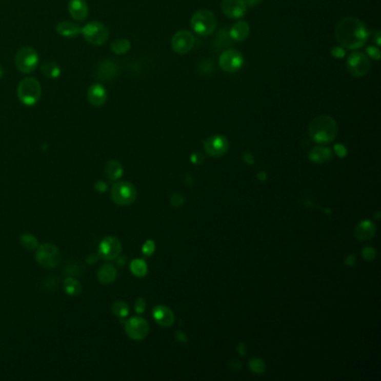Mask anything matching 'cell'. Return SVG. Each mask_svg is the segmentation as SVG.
Returning <instances> with one entry per match:
<instances>
[{
  "label": "cell",
  "instance_id": "ab89813d",
  "mask_svg": "<svg viewBox=\"0 0 381 381\" xmlns=\"http://www.w3.org/2000/svg\"><path fill=\"white\" fill-rule=\"evenodd\" d=\"M243 160L245 161L247 165H253L254 164V158H253L252 153L249 151H246L245 153L243 154Z\"/></svg>",
  "mask_w": 381,
  "mask_h": 381
},
{
  "label": "cell",
  "instance_id": "8fae6325",
  "mask_svg": "<svg viewBox=\"0 0 381 381\" xmlns=\"http://www.w3.org/2000/svg\"><path fill=\"white\" fill-rule=\"evenodd\" d=\"M243 65V55L238 51H235V49H227L219 57V66L227 73H235L239 71Z\"/></svg>",
  "mask_w": 381,
  "mask_h": 381
},
{
  "label": "cell",
  "instance_id": "f35d334b",
  "mask_svg": "<svg viewBox=\"0 0 381 381\" xmlns=\"http://www.w3.org/2000/svg\"><path fill=\"white\" fill-rule=\"evenodd\" d=\"M334 149H335L336 154H338L340 158H343V157H346V155H347V148L345 146L335 145Z\"/></svg>",
  "mask_w": 381,
  "mask_h": 381
},
{
  "label": "cell",
  "instance_id": "74e56055",
  "mask_svg": "<svg viewBox=\"0 0 381 381\" xmlns=\"http://www.w3.org/2000/svg\"><path fill=\"white\" fill-rule=\"evenodd\" d=\"M134 308H135V311L138 312V313H143V312H145V310H146V301H145V298H138V299H136Z\"/></svg>",
  "mask_w": 381,
  "mask_h": 381
},
{
  "label": "cell",
  "instance_id": "4fadbf2b",
  "mask_svg": "<svg viewBox=\"0 0 381 381\" xmlns=\"http://www.w3.org/2000/svg\"><path fill=\"white\" fill-rule=\"evenodd\" d=\"M122 251L121 242L116 237L109 236L99 243L98 255L106 260H113L120 256Z\"/></svg>",
  "mask_w": 381,
  "mask_h": 381
},
{
  "label": "cell",
  "instance_id": "2e32d148",
  "mask_svg": "<svg viewBox=\"0 0 381 381\" xmlns=\"http://www.w3.org/2000/svg\"><path fill=\"white\" fill-rule=\"evenodd\" d=\"M220 7L224 14L232 19L242 18L245 15L247 8L244 0H223Z\"/></svg>",
  "mask_w": 381,
  "mask_h": 381
},
{
  "label": "cell",
  "instance_id": "7402d4cb",
  "mask_svg": "<svg viewBox=\"0 0 381 381\" xmlns=\"http://www.w3.org/2000/svg\"><path fill=\"white\" fill-rule=\"evenodd\" d=\"M230 38L236 42L245 41L249 35V25L246 22H238L236 23L234 26L229 30Z\"/></svg>",
  "mask_w": 381,
  "mask_h": 381
},
{
  "label": "cell",
  "instance_id": "c3c4849f",
  "mask_svg": "<svg viewBox=\"0 0 381 381\" xmlns=\"http://www.w3.org/2000/svg\"><path fill=\"white\" fill-rule=\"evenodd\" d=\"M257 177H258V179H259V180H262V181L266 180V178H267V177H266V173H265V172H259Z\"/></svg>",
  "mask_w": 381,
  "mask_h": 381
},
{
  "label": "cell",
  "instance_id": "f907efd6",
  "mask_svg": "<svg viewBox=\"0 0 381 381\" xmlns=\"http://www.w3.org/2000/svg\"><path fill=\"white\" fill-rule=\"evenodd\" d=\"M3 75H4V68L0 66V77H3Z\"/></svg>",
  "mask_w": 381,
  "mask_h": 381
},
{
  "label": "cell",
  "instance_id": "4dcf8cb0",
  "mask_svg": "<svg viewBox=\"0 0 381 381\" xmlns=\"http://www.w3.org/2000/svg\"><path fill=\"white\" fill-rule=\"evenodd\" d=\"M112 311H113L115 316L120 317V318H124V317H127L129 314V307L126 302L116 301L113 304V307H112Z\"/></svg>",
  "mask_w": 381,
  "mask_h": 381
},
{
  "label": "cell",
  "instance_id": "7a4b0ae2",
  "mask_svg": "<svg viewBox=\"0 0 381 381\" xmlns=\"http://www.w3.org/2000/svg\"><path fill=\"white\" fill-rule=\"evenodd\" d=\"M309 134L318 145H327L332 142L338 134V124L332 116L318 115L310 122Z\"/></svg>",
  "mask_w": 381,
  "mask_h": 381
},
{
  "label": "cell",
  "instance_id": "e0dca14e",
  "mask_svg": "<svg viewBox=\"0 0 381 381\" xmlns=\"http://www.w3.org/2000/svg\"><path fill=\"white\" fill-rule=\"evenodd\" d=\"M87 99L93 106L99 108L108 101V92H106L105 87L102 84L94 83L90 86L89 91H87Z\"/></svg>",
  "mask_w": 381,
  "mask_h": 381
},
{
  "label": "cell",
  "instance_id": "d590c367",
  "mask_svg": "<svg viewBox=\"0 0 381 381\" xmlns=\"http://www.w3.org/2000/svg\"><path fill=\"white\" fill-rule=\"evenodd\" d=\"M362 257L367 260H373L376 257V251L372 247H366L362 249Z\"/></svg>",
  "mask_w": 381,
  "mask_h": 381
},
{
  "label": "cell",
  "instance_id": "cb8c5ba5",
  "mask_svg": "<svg viewBox=\"0 0 381 381\" xmlns=\"http://www.w3.org/2000/svg\"><path fill=\"white\" fill-rule=\"evenodd\" d=\"M116 278V270L113 265L105 264L97 272V279L102 284H111Z\"/></svg>",
  "mask_w": 381,
  "mask_h": 381
},
{
  "label": "cell",
  "instance_id": "d6a6232c",
  "mask_svg": "<svg viewBox=\"0 0 381 381\" xmlns=\"http://www.w3.org/2000/svg\"><path fill=\"white\" fill-rule=\"evenodd\" d=\"M249 368H251V370L253 372L262 374V373L265 372L266 366H265L263 360H260L258 358H254V359L249 361Z\"/></svg>",
  "mask_w": 381,
  "mask_h": 381
},
{
  "label": "cell",
  "instance_id": "9a60e30c",
  "mask_svg": "<svg viewBox=\"0 0 381 381\" xmlns=\"http://www.w3.org/2000/svg\"><path fill=\"white\" fill-rule=\"evenodd\" d=\"M118 67L114 61L104 59L97 65L95 77L101 82H109L117 76Z\"/></svg>",
  "mask_w": 381,
  "mask_h": 381
},
{
  "label": "cell",
  "instance_id": "7dc6e473",
  "mask_svg": "<svg viewBox=\"0 0 381 381\" xmlns=\"http://www.w3.org/2000/svg\"><path fill=\"white\" fill-rule=\"evenodd\" d=\"M237 350H238L242 355H245L246 354V348H245V346L243 345V343H240V345L238 346V348H237Z\"/></svg>",
  "mask_w": 381,
  "mask_h": 381
},
{
  "label": "cell",
  "instance_id": "f546056e",
  "mask_svg": "<svg viewBox=\"0 0 381 381\" xmlns=\"http://www.w3.org/2000/svg\"><path fill=\"white\" fill-rule=\"evenodd\" d=\"M232 43H233V39L230 38L229 33H227L226 30L223 29L216 36L215 46H217V48L223 49L225 47H228L229 45H232Z\"/></svg>",
  "mask_w": 381,
  "mask_h": 381
},
{
  "label": "cell",
  "instance_id": "e575fe53",
  "mask_svg": "<svg viewBox=\"0 0 381 381\" xmlns=\"http://www.w3.org/2000/svg\"><path fill=\"white\" fill-rule=\"evenodd\" d=\"M185 204V197L181 193H173L171 196V205L173 207H180Z\"/></svg>",
  "mask_w": 381,
  "mask_h": 381
},
{
  "label": "cell",
  "instance_id": "44dd1931",
  "mask_svg": "<svg viewBox=\"0 0 381 381\" xmlns=\"http://www.w3.org/2000/svg\"><path fill=\"white\" fill-rule=\"evenodd\" d=\"M56 32L61 36L73 38V37H76L78 34H81V27L77 24H75L73 22L64 21L57 24V26H56Z\"/></svg>",
  "mask_w": 381,
  "mask_h": 381
},
{
  "label": "cell",
  "instance_id": "277c9868",
  "mask_svg": "<svg viewBox=\"0 0 381 381\" xmlns=\"http://www.w3.org/2000/svg\"><path fill=\"white\" fill-rule=\"evenodd\" d=\"M191 27L200 36H208L217 27L215 15L207 9H199L191 17Z\"/></svg>",
  "mask_w": 381,
  "mask_h": 381
},
{
  "label": "cell",
  "instance_id": "d6986e66",
  "mask_svg": "<svg viewBox=\"0 0 381 381\" xmlns=\"http://www.w3.org/2000/svg\"><path fill=\"white\" fill-rule=\"evenodd\" d=\"M68 11L73 19L77 22L85 21L89 16V6L85 0H70Z\"/></svg>",
  "mask_w": 381,
  "mask_h": 381
},
{
  "label": "cell",
  "instance_id": "5b68a950",
  "mask_svg": "<svg viewBox=\"0 0 381 381\" xmlns=\"http://www.w3.org/2000/svg\"><path fill=\"white\" fill-rule=\"evenodd\" d=\"M39 57L34 48L29 46L22 47L15 56V64L17 70L23 74L33 73L38 65Z\"/></svg>",
  "mask_w": 381,
  "mask_h": 381
},
{
  "label": "cell",
  "instance_id": "484cf974",
  "mask_svg": "<svg viewBox=\"0 0 381 381\" xmlns=\"http://www.w3.org/2000/svg\"><path fill=\"white\" fill-rule=\"evenodd\" d=\"M64 290L68 295L76 296L82 292V285H81V283L76 278L67 277L64 280Z\"/></svg>",
  "mask_w": 381,
  "mask_h": 381
},
{
  "label": "cell",
  "instance_id": "603a6c76",
  "mask_svg": "<svg viewBox=\"0 0 381 381\" xmlns=\"http://www.w3.org/2000/svg\"><path fill=\"white\" fill-rule=\"evenodd\" d=\"M310 159L315 162V164H324V162H328L333 157L332 150L326 148V147H315L313 150H312L310 153Z\"/></svg>",
  "mask_w": 381,
  "mask_h": 381
},
{
  "label": "cell",
  "instance_id": "f6af8a7d",
  "mask_svg": "<svg viewBox=\"0 0 381 381\" xmlns=\"http://www.w3.org/2000/svg\"><path fill=\"white\" fill-rule=\"evenodd\" d=\"M336 54H340V57H343V55H345V51H343L342 48H333L332 49V55L335 56ZM336 57H339V55H336Z\"/></svg>",
  "mask_w": 381,
  "mask_h": 381
},
{
  "label": "cell",
  "instance_id": "60d3db41",
  "mask_svg": "<svg viewBox=\"0 0 381 381\" xmlns=\"http://www.w3.org/2000/svg\"><path fill=\"white\" fill-rule=\"evenodd\" d=\"M95 189L98 191V192H104L106 191V189H108V185H106L104 181H96L95 184Z\"/></svg>",
  "mask_w": 381,
  "mask_h": 381
},
{
  "label": "cell",
  "instance_id": "b9f144b4",
  "mask_svg": "<svg viewBox=\"0 0 381 381\" xmlns=\"http://www.w3.org/2000/svg\"><path fill=\"white\" fill-rule=\"evenodd\" d=\"M262 2H263V0H244L246 7H256V6L262 4Z\"/></svg>",
  "mask_w": 381,
  "mask_h": 381
},
{
  "label": "cell",
  "instance_id": "6da1fadb",
  "mask_svg": "<svg viewBox=\"0 0 381 381\" xmlns=\"http://www.w3.org/2000/svg\"><path fill=\"white\" fill-rule=\"evenodd\" d=\"M369 33L366 25L358 18L347 17L341 19L335 27V38L342 47L358 49L368 41Z\"/></svg>",
  "mask_w": 381,
  "mask_h": 381
},
{
  "label": "cell",
  "instance_id": "9c48e42d",
  "mask_svg": "<svg viewBox=\"0 0 381 381\" xmlns=\"http://www.w3.org/2000/svg\"><path fill=\"white\" fill-rule=\"evenodd\" d=\"M347 70L354 77H361L370 70V61L365 54L353 53L347 59Z\"/></svg>",
  "mask_w": 381,
  "mask_h": 381
},
{
  "label": "cell",
  "instance_id": "ba28073f",
  "mask_svg": "<svg viewBox=\"0 0 381 381\" xmlns=\"http://www.w3.org/2000/svg\"><path fill=\"white\" fill-rule=\"evenodd\" d=\"M36 260L43 267L53 268L59 264L61 253L55 245H52V244H43V245L37 247Z\"/></svg>",
  "mask_w": 381,
  "mask_h": 381
},
{
  "label": "cell",
  "instance_id": "ac0fdd59",
  "mask_svg": "<svg viewBox=\"0 0 381 381\" xmlns=\"http://www.w3.org/2000/svg\"><path fill=\"white\" fill-rule=\"evenodd\" d=\"M152 315L154 321L157 322L159 326L169 328L174 322V314L170 308L165 307V305H159L153 309Z\"/></svg>",
  "mask_w": 381,
  "mask_h": 381
},
{
  "label": "cell",
  "instance_id": "5bb4252c",
  "mask_svg": "<svg viewBox=\"0 0 381 381\" xmlns=\"http://www.w3.org/2000/svg\"><path fill=\"white\" fill-rule=\"evenodd\" d=\"M172 49L176 53L184 55L189 53L195 45V37L188 30H179L172 37Z\"/></svg>",
  "mask_w": 381,
  "mask_h": 381
},
{
  "label": "cell",
  "instance_id": "4316f807",
  "mask_svg": "<svg viewBox=\"0 0 381 381\" xmlns=\"http://www.w3.org/2000/svg\"><path fill=\"white\" fill-rule=\"evenodd\" d=\"M42 72L49 78H57L59 77L62 70L55 62H46L42 65Z\"/></svg>",
  "mask_w": 381,
  "mask_h": 381
},
{
  "label": "cell",
  "instance_id": "bcb514c9",
  "mask_svg": "<svg viewBox=\"0 0 381 381\" xmlns=\"http://www.w3.org/2000/svg\"><path fill=\"white\" fill-rule=\"evenodd\" d=\"M354 263H355V257H354V256L353 255L348 256L347 259H346V264L348 266H352V265H354Z\"/></svg>",
  "mask_w": 381,
  "mask_h": 381
},
{
  "label": "cell",
  "instance_id": "ee69618b",
  "mask_svg": "<svg viewBox=\"0 0 381 381\" xmlns=\"http://www.w3.org/2000/svg\"><path fill=\"white\" fill-rule=\"evenodd\" d=\"M176 339L180 342H187V335L183 332H180V331H178V332L176 333Z\"/></svg>",
  "mask_w": 381,
  "mask_h": 381
},
{
  "label": "cell",
  "instance_id": "8d00e7d4",
  "mask_svg": "<svg viewBox=\"0 0 381 381\" xmlns=\"http://www.w3.org/2000/svg\"><path fill=\"white\" fill-rule=\"evenodd\" d=\"M367 53L373 59H379L380 58V52H379V48L378 47H374V46L368 47L367 48Z\"/></svg>",
  "mask_w": 381,
  "mask_h": 381
},
{
  "label": "cell",
  "instance_id": "8992f818",
  "mask_svg": "<svg viewBox=\"0 0 381 381\" xmlns=\"http://www.w3.org/2000/svg\"><path fill=\"white\" fill-rule=\"evenodd\" d=\"M81 34L90 44L94 46H101L109 38V29L99 22H91L81 28Z\"/></svg>",
  "mask_w": 381,
  "mask_h": 381
},
{
  "label": "cell",
  "instance_id": "83f0119b",
  "mask_svg": "<svg viewBox=\"0 0 381 381\" xmlns=\"http://www.w3.org/2000/svg\"><path fill=\"white\" fill-rule=\"evenodd\" d=\"M130 270L133 273V275L138 277H143L147 275L148 266L145 260L142 259H134L130 265Z\"/></svg>",
  "mask_w": 381,
  "mask_h": 381
},
{
  "label": "cell",
  "instance_id": "d4e9b609",
  "mask_svg": "<svg viewBox=\"0 0 381 381\" xmlns=\"http://www.w3.org/2000/svg\"><path fill=\"white\" fill-rule=\"evenodd\" d=\"M105 173L108 178L112 181L120 179L123 174V168L121 164L116 160H111L108 162L105 168Z\"/></svg>",
  "mask_w": 381,
  "mask_h": 381
},
{
  "label": "cell",
  "instance_id": "30bf717a",
  "mask_svg": "<svg viewBox=\"0 0 381 381\" xmlns=\"http://www.w3.org/2000/svg\"><path fill=\"white\" fill-rule=\"evenodd\" d=\"M205 151L209 157L212 158H219L226 154L229 149V142L226 136L220 134L211 135L205 141Z\"/></svg>",
  "mask_w": 381,
  "mask_h": 381
},
{
  "label": "cell",
  "instance_id": "ffe728a7",
  "mask_svg": "<svg viewBox=\"0 0 381 381\" xmlns=\"http://www.w3.org/2000/svg\"><path fill=\"white\" fill-rule=\"evenodd\" d=\"M376 234V226L370 220H362L354 229V235L359 240H368Z\"/></svg>",
  "mask_w": 381,
  "mask_h": 381
},
{
  "label": "cell",
  "instance_id": "52a82bcc",
  "mask_svg": "<svg viewBox=\"0 0 381 381\" xmlns=\"http://www.w3.org/2000/svg\"><path fill=\"white\" fill-rule=\"evenodd\" d=\"M111 197L116 205L129 206L136 199V189L134 186L127 181H121L113 185L111 190Z\"/></svg>",
  "mask_w": 381,
  "mask_h": 381
},
{
  "label": "cell",
  "instance_id": "836d02e7",
  "mask_svg": "<svg viewBox=\"0 0 381 381\" xmlns=\"http://www.w3.org/2000/svg\"><path fill=\"white\" fill-rule=\"evenodd\" d=\"M154 249H155L154 242L153 240H147L142 246V253L147 255V256H150V255H152L154 253Z\"/></svg>",
  "mask_w": 381,
  "mask_h": 381
},
{
  "label": "cell",
  "instance_id": "1f68e13d",
  "mask_svg": "<svg viewBox=\"0 0 381 381\" xmlns=\"http://www.w3.org/2000/svg\"><path fill=\"white\" fill-rule=\"evenodd\" d=\"M21 242L23 246L27 249H35L38 247V242H37L36 237L30 234H25L21 237Z\"/></svg>",
  "mask_w": 381,
  "mask_h": 381
},
{
  "label": "cell",
  "instance_id": "7bdbcfd3",
  "mask_svg": "<svg viewBox=\"0 0 381 381\" xmlns=\"http://www.w3.org/2000/svg\"><path fill=\"white\" fill-rule=\"evenodd\" d=\"M191 161L193 164H200V162L204 161V157L200 153H193L191 155Z\"/></svg>",
  "mask_w": 381,
  "mask_h": 381
},
{
  "label": "cell",
  "instance_id": "7c38bea8",
  "mask_svg": "<svg viewBox=\"0 0 381 381\" xmlns=\"http://www.w3.org/2000/svg\"><path fill=\"white\" fill-rule=\"evenodd\" d=\"M126 332L130 339L141 341L149 333V323L142 317H131L126 323Z\"/></svg>",
  "mask_w": 381,
  "mask_h": 381
},
{
  "label": "cell",
  "instance_id": "f1b7e54d",
  "mask_svg": "<svg viewBox=\"0 0 381 381\" xmlns=\"http://www.w3.org/2000/svg\"><path fill=\"white\" fill-rule=\"evenodd\" d=\"M130 47H131V44L126 38H118L111 44V49L116 55L126 54L130 49Z\"/></svg>",
  "mask_w": 381,
  "mask_h": 381
},
{
  "label": "cell",
  "instance_id": "3957f363",
  "mask_svg": "<svg viewBox=\"0 0 381 381\" xmlns=\"http://www.w3.org/2000/svg\"><path fill=\"white\" fill-rule=\"evenodd\" d=\"M42 95V87L35 77H26L18 84L17 96L19 101L28 106L35 105L39 101Z\"/></svg>",
  "mask_w": 381,
  "mask_h": 381
},
{
  "label": "cell",
  "instance_id": "681fc988",
  "mask_svg": "<svg viewBox=\"0 0 381 381\" xmlns=\"http://www.w3.org/2000/svg\"><path fill=\"white\" fill-rule=\"evenodd\" d=\"M374 39H376V44H377V46H379L380 45V32H377L376 33V36H374Z\"/></svg>",
  "mask_w": 381,
  "mask_h": 381
}]
</instances>
